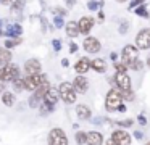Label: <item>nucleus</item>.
<instances>
[{"label":"nucleus","mask_w":150,"mask_h":145,"mask_svg":"<svg viewBox=\"0 0 150 145\" xmlns=\"http://www.w3.org/2000/svg\"><path fill=\"white\" fill-rule=\"evenodd\" d=\"M115 81H116V86H118V90L121 92L124 100L127 102H132L134 100V93L131 90V79L126 73H116L115 76Z\"/></svg>","instance_id":"1"},{"label":"nucleus","mask_w":150,"mask_h":145,"mask_svg":"<svg viewBox=\"0 0 150 145\" xmlns=\"http://www.w3.org/2000/svg\"><path fill=\"white\" fill-rule=\"evenodd\" d=\"M123 95L118 89H111L110 92L107 93V100H105V108L108 111H116L120 110V106L123 105Z\"/></svg>","instance_id":"2"},{"label":"nucleus","mask_w":150,"mask_h":145,"mask_svg":"<svg viewBox=\"0 0 150 145\" xmlns=\"http://www.w3.org/2000/svg\"><path fill=\"white\" fill-rule=\"evenodd\" d=\"M121 58H123V64H126V68H134V64L139 61V48L132 47V45H126L121 52Z\"/></svg>","instance_id":"3"},{"label":"nucleus","mask_w":150,"mask_h":145,"mask_svg":"<svg viewBox=\"0 0 150 145\" xmlns=\"http://www.w3.org/2000/svg\"><path fill=\"white\" fill-rule=\"evenodd\" d=\"M18 77H20V68L15 63H10L0 69V81L2 82H13Z\"/></svg>","instance_id":"4"},{"label":"nucleus","mask_w":150,"mask_h":145,"mask_svg":"<svg viewBox=\"0 0 150 145\" xmlns=\"http://www.w3.org/2000/svg\"><path fill=\"white\" fill-rule=\"evenodd\" d=\"M24 82H26V90H31V92H36L39 87H42L44 84L49 82V79H47L45 74H34V76H26V79H24Z\"/></svg>","instance_id":"5"},{"label":"nucleus","mask_w":150,"mask_h":145,"mask_svg":"<svg viewBox=\"0 0 150 145\" xmlns=\"http://www.w3.org/2000/svg\"><path fill=\"white\" fill-rule=\"evenodd\" d=\"M58 90H60V97H62V100L66 105H71V103L76 102V90H74V86H73V84L62 82Z\"/></svg>","instance_id":"6"},{"label":"nucleus","mask_w":150,"mask_h":145,"mask_svg":"<svg viewBox=\"0 0 150 145\" xmlns=\"http://www.w3.org/2000/svg\"><path fill=\"white\" fill-rule=\"evenodd\" d=\"M49 89H50V84L47 82V84H44L42 87H39L36 92H33V95L29 97V106L31 108H37V106L42 105L44 98H45V93Z\"/></svg>","instance_id":"7"},{"label":"nucleus","mask_w":150,"mask_h":145,"mask_svg":"<svg viewBox=\"0 0 150 145\" xmlns=\"http://www.w3.org/2000/svg\"><path fill=\"white\" fill-rule=\"evenodd\" d=\"M49 145H68V137L65 131L60 127H55L49 132Z\"/></svg>","instance_id":"8"},{"label":"nucleus","mask_w":150,"mask_h":145,"mask_svg":"<svg viewBox=\"0 0 150 145\" xmlns=\"http://www.w3.org/2000/svg\"><path fill=\"white\" fill-rule=\"evenodd\" d=\"M136 45L140 50L150 48V29H142L136 37Z\"/></svg>","instance_id":"9"},{"label":"nucleus","mask_w":150,"mask_h":145,"mask_svg":"<svg viewBox=\"0 0 150 145\" xmlns=\"http://www.w3.org/2000/svg\"><path fill=\"white\" fill-rule=\"evenodd\" d=\"M40 69H42V64H40L39 60L36 58H31L24 63V73L28 76H34V74H40Z\"/></svg>","instance_id":"10"},{"label":"nucleus","mask_w":150,"mask_h":145,"mask_svg":"<svg viewBox=\"0 0 150 145\" xmlns=\"http://www.w3.org/2000/svg\"><path fill=\"white\" fill-rule=\"evenodd\" d=\"M111 140L116 145H131V135L127 134L126 131L118 129V131H115L113 134H111Z\"/></svg>","instance_id":"11"},{"label":"nucleus","mask_w":150,"mask_h":145,"mask_svg":"<svg viewBox=\"0 0 150 145\" xmlns=\"http://www.w3.org/2000/svg\"><path fill=\"white\" fill-rule=\"evenodd\" d=\"M82 47H84V50L87 52V53H97V52L100 50V42L95 37H87L84 40V44H82Z\"/></svg>","instance_id":"12"},{"label":"nucleus","mask_w":150,"mask_h":145,"mask_svg":"<svg viewBox=\"0 0 150 145\" xmlns=\"http://www.w3.org/2000/svg\"><path fill=\"white\" fill-rule=\"evenodd\" d=\"M73 86H74L76 92L84 93V92H87V89H89V81L86 79L84 76H76L74 81H73Z\"/></svg>","instance_id":"13"},{"label":"nucleus","mask_w":150,"mask_h":145,"mask_svg":"<svg viewBox=\"0 0 150 145\" xmlns=\"http://www.w3.org/2000/svg\"><path fill=\"white\" fill-rule=\"evenodd\" d=\"M79 31H81V34H89L92 29V26H94V18H91V16H82L81 19H79Z\"/></svg>","instance_id":"14"},{"label":"nucleus","mask_w":150,"mask_h":145,"mask_svg":"<svg viewBox=\"0 0 150 145\" xmlns=\"http://www.w3.org/2000/svg\"><path fill=\"white\" fill-rule=\"evenodd\" d=\"M21 34H23V28H21V24H18V23L8 24L7 32H5V35H7L8 39H20Z\"/></svg>","instance_id":"15"},{"label":"nucleus","mask_w":150,"mask_h":145,"mask_svg":"<svg viewBox=\"0 0 150 145\" xmlns=\"http://www.w3.org/2000/svg\"><path fill=\"white\" fill-rule=\"evenodd\" d=\"M91 63H92V61L89 60V58H86V57L79 58V60H78V63L74 64L76 73H79V76H82L84 73H87V71H89V68H91Z\"/></svg>","instance_id":"16"},{"label":"nucleus","mask_w":150,"mask_h":145,"mask_svg":"<svg viewBox=\"0 0 150 145\" xmlns=\"http://www.w3.org/2000/svg\"><path fill=\"white\" fill-rule=\"evenodd\" d=\"M58 97H60V90H57L55 87H50L49 90H47L45 93V98H44V102L49 103V105H57V102H58Z\"/></svg>","instance_id":"17"},{"label":"nucleus","mask_w":150,"mask_h":145,"mask_svg":"<svg viewBox=\"0 0 150 145\" xmlns=\"http://www.w3.org/2000/svg\"><path fill=\"white\" fill-rule=\"evenodd\" d=\"M10 60H11V52L5 47H0V69L5 68L7 64H10Z\"/></svg>","instance_id":"18"},{"label":"nucleus","mask_w":150,"mask_h":145,"mask_svg":"<svg viewBox=\"0 0 150 145\" xmlns=\"http://www.w3.org/2000/svg\"><path fill=\"white\" fill-rule=\"evenodd\" d=\"M87 144L89 145H102L103 144V135L100 132H87Z\"/></svg>","instance_id":"19"},{"label":"nucleus","mask_w":150,"mask_h":145,"mask_svg":"<svg viewBox=\"0 0 150 145\" xmlns=\"http://www.w3.org/2000/svg\"><path fill=\"white\" fill-rule=\"evenodd\" d=\"M91 68H94L97 73H105L107 71V61L103 58H95V60H92Z\"/></svg>","instance_id":"20"},{"label":"nucleus","mask_w":150,"mask_h":145,"mask_svg":"<svg viewBox=\"0 0 150 145\" xmlns=\"http://www.w3.org/2000/svg\"><path fill=\"white\" fill-rule=\"evenodd\" d=\"M76 115L79 119H89L91 118V108L87 105H78L76 106Z\"/></svg>","instance_id":"21"},{"label":"nucleus","mask_w":150,"mask_h":145,"mask_svg":"<svg viewBox=\"0 0 150 145\" xmlns=\"http://www.w3.org/2000/svg\"><path fill=\"white\" fill-rule=\"evenodd\" d=\"M79 24L74 21H68V24H66V34L69 35V37H76V35H79Z\"/></svg>","instance_id":"22"},{"label":"nucleus","mask_w":150,"mask_h":145,"mask_svg":"<svg viewBox=\"0 0 150 145\" xmlns=\"http://www.w3.org/2000/svg\"><path fill=\"white\" fill-rule=\"evenodd\" d=\"M2 102H4L5 106H13L15 105V93L13 92H5L4 95H2Z\"/></svg>","instance_id":"23"},{"label":"nucleus","mask_w":150,"mask_h":145,"mask_svg":"<svg viewBox=\"0 0 150 145\" xmlns=\"http://www.w3.org/2000/svg\"><path fill=\"white\" fill-rule=\"evenodd\" d=\"M13 90L15 92H23L24 89H26V82H24V79L23 77H18L16 81H13Z\"/></svg>","instance_id":"24"},{"label":"nucleus","mask_w":150,"mask_h":145,"mask_svg":"<svg viewBox=\"0 0 150 145\" xmlns=\"http://www.w3.org/2000/svg\"><path fill=\"white\" fill-rule=\"evenodd\" d=\"M21 42H23V40H21V37H20V39H7V40H5V45H4V47L10 50V48H13V47H16V45H20Z\"/></svg>","instance_id":"25"},{"label":"nucleus","mask_w":150,"mask_h":145,"mask_svg":"<svg viewBox=\"0 0 150 145\" xmlns=\"http://www.w3.org/2000/svg\"><path fill=\"white\" fill-rule=\"evenodd\" d=\"M76 144H78V145L87 144V132H82V131H79L78 134H76Z\"/></svg>","instance_id":"26"},{"label":"nucleus","mask_w":150,"mask_h":145,"mask_svg":"<svg viewBox=\"0 0 150 145\" xmlns=\"http://www.w3.org/2000/svg\"><path fill=\"white\" fill-rule=\"evenodd\" d=\"M53 108H55L53 105H49V103L42 102V105H40V113H42V115H49V113L53 111Z\"/></svg>","instance_id":"27"},{"label":"nucleus","mask_w":150,"mask_h":145,"mask_svg":"<svg viewBox=\"0 0 150 145\" xmlns=\"http://www.w3.org/2000/svg\"><path fill=\"white\" fill-rule=\"evenodd\" d=\"M24 0H16V2H15V5L11 6V8H13V13H21L23 11V6H24Z\"/></svg>","instance_id":"28"},{"label":"nucleus","mask_w":150,"mask_h":145,"mask_svg":"<svg viewBox=\"0 0 150 145\" xmlns=\"http://www.w3.org/2000/svg\"><path fill=\"white\" fill-rule=\"evenodd\" d=\"M127 29H129V23L123 19V21H121V24H120V34L124 35V34L127 32Z\"/></svg>","instance_id":"29"},{"label":"nucleus","mask_w":150,"mask_h":145,"mask_svg":"<svg viewBox=\"0 0 150 145\" xmlns=\"http://www.w3.org/2000/svg\"><path fill=\"white\" fill-rule=\"evenodd\" d=\"M134 11H136V15L142 16V18H147V16H149V11L145 10V6H139V8H136Z\"/></svg>","instance_id":"30"},{"label":"nucleus","mask_w":150,"mask_h":145,"mask_svg":"<svg viewBox=\"0 0 150 145\" xmlns=\"http://www.w3.org/2000/svg\"><path fill=\"white\" fill-rule=\"evenodd\" d=\"M7 28H8V23L5 21V19H0V37H2V35H5Z\"/></svg>","instance_id":"31"},{"label":"nucleus","mask_w":150,"mask_h":145,"mask_svg":"<svg viewBox=\"0 0 150 145\" xmlns=\"http://www.w3.org/2000/svg\"><path fill=\"white\" fill-rule=\"evenodd\" d=\"M115 68H116V73H126V64L123 63H115Z\"/></svg>","instance_id":"32"},{"label":"nucleus","mask_w":150,"mask_h":145,"mask_svg":"<svg viewBox=\"0 0 150 145\" xmlns=\"http://www.w3.org/2000/svg\"><path fill=\"white\" fill-rule=\"evenodd\" d=\"M116 124H118V126H121V127H129V126H132V119H126V121H118Z\"/></svg>","instance_id":"33"},{"label":"nucleus","mask_w":150,"mask_h":145,"mask_svg":"<svg viewBox=\"0 0 150 145\" xmlns=\"http://www.w3.org/2000/svg\"><path fill=\"white\" fill-rule=\"evenodd\" d=\"M98 6H102V3H97V2H94V0H91V2L87 3V8L89 10H97Z\"/></svg>","instance_id":"34"},{"label":"nucleus","mask_w":150,"mask_h":145,"mask_svg":"<svg viewBox=\"0 0 150 145\" xmlns=\"http://www.w3.org/2000/svg\"><path fill=\"white\" fill-rule=\"evenodd\" d=\"M52 45H53V50H55V52H60V48H62V40L55 39V40L52 42Z\"/></svg>","instance_id":"35"},{"label":"nucleus","mask_w":150,"mask_h":145,"mask_svg":"<svg viewBox=\"0 0 150 145\" xmlns=\"http://www.w3.org/2000/svg\"><path fill=\"white\" fill-rule=\"evenodd\" d=\"M55 28H63V18L62 16H55Z\"/></svg>","instance_id":"36"},{"label":"nucleus","mask_w":150,"mask_h":145,"mask_svg":"<svg viewBox=\"0 0 150 145\" xmlns=\"http://www.w3.org/2000/svg\"><path fill=\"white\" fill-rule=\"evenodd\" d=\"M140 2H144V0H132V2H131V5H129V10H131V11H132V10H136V6L139 5Z\"/></svg>","instance_id":"37"},{"label":"nucleus","mask_w":150,"mask_h":145,"mask_svg":"<svg viewBox=\"0 0 150 145\" xmlns=\"http://www.w3.org/2000/svg\"><path fill=\"white\" fill-rule=\"evenodd\" d=\"M15 2H16V0H2V5H7V6H13L15 5Z\"/></svg>","instance_id":"38"},{"label":"nucleus","mask_w":150,"mask_h":145,"mask_svg":"<svg viewBox=\"0 0 150 145\" xmlns=\"http://www.w3.org/2000/svg\"><path fill=\"white\" fill-rule=\"evenodd\" d=\"M137 119H139V122H140L142 126H145V124H147V118H145L144 115H139V118H137Z\"/></svg>","instance_id":"39"},{"label":"nucleus","mask_w":150,"mask_h":145,"mask_svg":"<svg viewBox=\"0 0 150 145\" xmlns=\"http://www.w3.org/2000/svg\"><path fill=\"white\" fill-rule=\"evenodd\" d=\"M76 50H78V45H76V44H74V42H73V44H71V45H69V52H71V53H74V52H76Z\"/></svg>","instance_id":"40"},{"label":"nucleus","mask_w":150,"mask_h":145,"mask_svg":"<svg viewBox=\"0 0 150 145\" xmlns=\"http://www.w3.org/2000/svg\"><path fill=\"white\" fill-rule=\"evenodd\" d=\"M0 93H2V95L5 93V84H0Z\"/></svg>","instance_id":"41"},{"label":"nucleus","mask_w":150,"mask_h":145,"mask_svg":"<svg viewBox=\"0 0 150 145\" xmlns=\"http://www.w3.org/2000/svg\"><path fill=\"white\" fill-rule=\"evenodd\" d=\"M62 64L66 68V66H69V61H68V60H62Z\"/></svg>","instance_id":"42"},{"label":"nucleus","mask_w":150,"mask_h":145,"mask_svg":"<svg viewBox=\"0 0 150 145\" xmlns=\"http://www.w3.org/2000/svg\"><path fill=\"white\" fill-rule=\"evenodd\" d=\"M74 2H76V0H66V3H68V6H73V5H74Z\"/></svg>","instance_id":"43"},{"label":"nucleus","mask_w":150,"mask_h":145,"mask_svg":"<svg viewBox=\"0 0 150 145\" xmlns=\"http://www.w3.org/2000/svg\"><path fill=\"white\" fill-rule=\"evenodd\" d=\"M136 139H139V140H140V139H142V134H140V132H136Z\"/></svg>","instance_id":"44"},{"label":"nucleus","mask_w":150,"mask_h":145,"mask_svg":"<svg viewBox=\"0 0 150 145\" xmlns=\"http://www.w3.org/2000/svg\"><path fill=\"white\" fill-rule=\"evenodd\" d=\"M107 145H116V144H115V142L110 139V140H107Z\"/></svg>","instance_id":"45"},{"label":"nucleus","mask_w":150,"mask_h":145,"mask_svg":"<svg viewBox=\"0 0 150 145\" xmlns=\"http://www.w3.org/2000/svg\"><path fill=\"white\" fill-rule=\"evenodd\" d=\"M147 64H149V66H150V55H149V57H147Z\"/></svg>","instance_id":"46"},{"label":"nucleus","mask_w":150,"mask_h":145,"mask_svg":"<svg viewBox=\"0 0 150 145\" xmlns=\"http://www.w3.org/2000/svg\"><path fill=\"white\" fill-rule=\"evenodd\" d=\"M116 2H120V3H121V2H126V0H116Z\"/></svg>","instance_id":"47"},{"label":"nucleus","mask_w":150,"mask_h":145,"mask_svg":"<svg viewBox=\"0 0 150 145\" xmlns=\"http://www.w3.org/2000/svg\"><path fill=\"white\" fill-rule=\"evenodd\" d=\"M145 145H150V140H149V142H147V144H145Z\"/></svg>","instance_id":"48"},{"label":"nucleus","mask_w":150,"mask_h":145,"mask_svg":"<svg viewBox=\"0 0 150 145\" xmlns=\"http://www.w3.org/2000/svg\"><path fill=\"white\" fill-rule=\"evenodd\" d=\"M0 3H2V0H0Z\"/></svg>","instance_id":"49"}]
</instances>
